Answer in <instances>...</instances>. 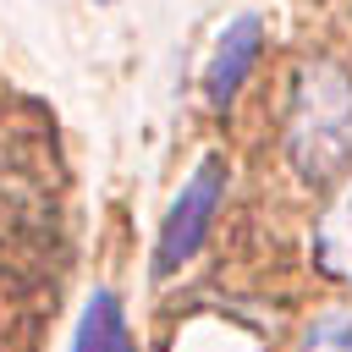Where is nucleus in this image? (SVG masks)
Instances as JSON below:
<instances>
[{
    "instance_id": "1",
    "label": "nucleus",
    "mask_w": 352,
    "mask_h": 352,
    "mask_svg": "<svg viewBox=\"0 0 352 352\" xmlns=\"http://www.w3.org/2000/svg\"><path fill=\"white\" fill-rule=\"evenodd\" d=\"M280 148L297 182L330 187L352 165V72L336 55H308L292 72Z\"/></svg>"
},
{
    "instance_id": "2",
    "label": "nucleus",
    "mask_w": 352,
    "mask_h": 352,
    "mask_svg": "<svg viewBox=\"0 0 352 352\" xmlns=\"http://www.w3.org/2000/svg\"><path fill=\"white\" fill-rule=\"evenodd\" d=\"M226 176H231L226 170V154H204L192 165V176L182 182V192L165 209V226H160V242H154V275L182 270L209 242V226H214L220 198H226Z\"/></svg>"
},
{
    "instance_id": "3",
    "label": "nucleus",
    "mask_w": 352,
    "mask_h": 352,
    "mask_svg": "<svg viewBox=\"0 0 352 352\" xmlns=\"http://www.w3.org/2000/svg\"><path fill=\"white\" fill-rule=\"evenodd\" d=\"M258 55H264V16H258V11L231 16V22L220 28V38H214L209 66H204V99H209L214 110H231V99H236L242 82L253 77Z\"/></svg>"
},
{
    "instance_id": "4",
    "label": "nucleus",
    "mask_w": 352,
    "mask_h": 352,
    "mask_svg": "<svg viewBox=\"0 0 352 352\" xmlns=\"http://www.w3.org/2000/svg\"><path fill=\"white\" fill-rule=\"evenodd\" d=\"M314 270L352 286V165L330 182V198L314 220Z\"/></svg>"
},
{
    "instance_id": "5",
    "label": "nucleus",
    "mask_w": 352,
    "mask_h": 352,
    "mask_svg": "<svg viewBox=\"0 0 352 352\" xmlns=\"http://www.w3.org/2000/svg\"><path fill=\"white\" fill-rule=\"evenodd\" d=\"M72 352H138L132 330H126V308L110 286L88 292L82 302V319H77V336H72Z\"/></svg>"
},
{
    "instance_id": "6",
    "label": "nucleus",
    "mask_w": 352,
    "mask_h": 352,
    "mask_svg": "<svg viewBox=\"0 0 352 352\" xmlns=\"http://www.w3.org/2000/svg\"><path fill=\"white\" fill-rule=\"evenodd\" d=\"M297 352H352V314H319L302 330Z\"/></svg>"
},
{
    "instance_id": "7",
    "label": "nucleus",
    "mask_w": 352,
    "mask_h": 352,
    "mask_svg": "<svg viewBox=\"0 0 352 352\" xmlns=\"http://www.w3.org/2000/svg\"><path fill=\"white\" fill-rule=\"evenodd\" d=\"M99 6H110V0H99Z\"/></svg>"
}]
</instances>
